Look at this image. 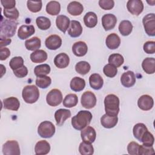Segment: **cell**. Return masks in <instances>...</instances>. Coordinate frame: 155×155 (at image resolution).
Wrapping results in <instances>:
<instances>
[{
    "instance_id": "obj_1",
    "label": "cell",
    "mask_w": 155,
    "mask_h": 155,
    "mask_svg": "<svg viewBox=\"0 0 155 155\" xmlns=\"http://www.w3.org/2000/svg\"><path fill=\"white\" fill-rule=\"evenodd\" d=\"M92 117L91 112L87 110H81L72 117L71 125L74 129L82 130L90 124Z\"/></svg>"
},
{
    "instance_id": "obj_2",
    "label": "cell",
    "mask_w": 155,
    "mask_h": 155,
    "mask_svg": "<svg viewBox=\"0 0 155 155\" xmlns=\"http://www.w3.org/2000/svg\"><path fill=\"white\" fill-rule=\"evenodd\" d=\"M119 99L114 94H109L105 97L104 105L106 114L117 116L119 111Z\"/></svg>"
},
{
    "instance_id": "obj_3",
    "label": "cell",
    "mask_w": 155,
    "mask_h": 155,
    "mask_svg": "<svg viewBox=\"0 0 155 155\" xmlns=\"http://www.w3.org/2000/svg\"><path fill=\"white\" fill-rule=\"evenodd\" d=\"M18 22L12 19H2L1 22L0 38H11L14 36L18 26Z\"/></svg>"
},
{
    "instance_id": "obj_4",
    "label": "cell",
    "mask_w": 155,
    "mask_h": 155,
    "mask_svg": "<svg viewBox=\"0 0 155 155\" xmlns=\"http://www.w3.org/2000/svg\"><path fill=\"white\" fill-rule=\"evenodd\" d=\"M24 101L27 104L36 102L39 97V91L35 85H30L24 87L22 92Z\"/></svg>"
},
{
    "instance_id": "obj_5",
    "label": "cell",
    "mask_w": 155,
    "mask_h": 155,
    "mask_svg": "<svg viewBox=\"0 0 155 155\" xmlns=\"http://www.w3.org/2000/svg\"><path fill=\"white\" fill-rule=\"evenodd\" d=\"M55 127L52 122L48 120L42 122L38 126V133L43 138H50L55 133Z\"/></svg>"
},
{
    "instance_id": "obj_6",
    "label": "cell",
    "mask_w": 155,
    "mask_h": 155,
    "mask_svg": "<svg viewBox=\"0 0 155 155\" xmlns=\"http://www.w3.org/2000/svg\"><path fill=\"white\" fill-rule=\"evenodd\" d=\"M142 23L146 33L150 36H155V15L149 13L145 15L142 19Z\"/></svg>"
},
{
    "instance_id": "obj_7",
    "label": "cell",
    "mask_w": 155,
    "mask_h": 155,
    "mask_svg": "<svg viewBox=\"0 0 155 155\" xmlns=\"http://www.w3.org/2000/svg\"><path fill=\"white\" fill-rule=\"evenodd\" d=\"M46 101L47 103L51 107L58 106L62 101V94L61 91L56 88L51 90L47 95Z\"/></svg>"
},
{
    "instance_id": "obj_8",
    "label": "cell",
    "mask_w": 155,
    "mask_h": 155,
    "mask_svg": "<svg viewBox=\"0 0 155 155\" xmlns=\"http://www.w3.org/2000/svg\"><path fill=\"white\" fill-rule=\"evenodd\" d=\"M2 153L4 155H19L20 148L18 142L15 140H7L2 145Z\"/></svg>"
},
{
    "instance_id": "obj_9",
    "label": "cell",
    "mask_w": 155,
    "mask_h": 155,
    "mask_svg": "<svg viewBox=\"0 0 155 155\" xmlns=\"http://www.w3.org/2000/svg\"><path fill=\"white\" fill-rule=\"evenodd\" d=\"M96 101L97 99L95 94L90 91L84 92L81 99V105L83 107L87 109H91L93 108L96 104Z\"/></svg>"
},
{
    "instance_id": "obj_10",
    "label": "cell",
    "mask_w": 155,
    "mask_h": 155,
    "mask_svg": "<svg viewBox=\"0 0 155 155\" xmlns=\"http://www.w3.org/2000/svg\"><path fill=\"white\" fill-rule=\"evenodd\" d=\"M128 11L133 15H139L143 10V4L140 0H129L127 3Z\"/></svg>"
},
{
    "instance_id": "obj_11",
    "label": "cell",
    "mask_w": 155,
    "mask_h": 155,
    "mask_svg": "<svg viewBox=\"0 0 155 155\" xmlns=\"http://www.w3.org/2000/svg\"><path fill=\"white\" fill-rule=\"evenodd\" d=\"M81 136L84 142L91 143L96 139V133L94 128L90 126H87L82 130Z\"/></svg>"
},
{
    "instance_id": "obj_12",
    "label": "cell",
    "mask_w": 155,
    "mask_h": 155,
    "mask_svg": "<svg viewBox=\"0 0 155 155\" xmlns=\"http://www.w3.org/2000/svg\"><path fill=\"white\" fill-rule=\"evenodd\" d=\"M45 44L48 49L55 50L61 46L62 39L57 35H51L46 38Z\"/></svg>"
},
{
    "instance_id": "obj_13",
    "label": "cell",
    "mask_w": 155,
    "mask_h": 155,
    "mask_svg": "<svg viewBox=\"0 0 155 155\" xmlns=\"http://www.w3.org/2000/svg\"><path fill=\"white\" fill-rule=\"evenodd\" d=\"M154 105V100L151 96L148 94L141 96L137 101V105L140 109L143 111L151 110Z\"/></svg>"
},
{
    "instance_id": "obj_14",
    "label": "cell",
    "mask_w": 155,
    "mask_h": 155,
    "mask_svg": "<svg viewBox=\"0 0 155 155\" xmlns=\"http://www.w3.org/2000/svg\"><path fill=\"white\" fill-rule=\"evenodd\" d=\"M117 22V18L115 15L111 13L104 15L102 18V24L106 30H110L115 27Z\"/></svg>"
},
{
    "instance_id": "obj_15",
    "label": "cell",
    "mask_w": 155,
    "mask_h": 155,
    "mask_svg": "<svg viewBox=\"0 0 155 155\" xmlns=\"http://www.w3.org/2000/svg\"><path fill=\"white\" fill-rule=\"evenodd\" d=\"M120 82L125 87L129 88L133 86L136 82V76L134 72L127 71L124 73L120 77Z\"/></svg>"
},
{
    "instance_id": "obj_16",
    "label": "cell",
    "mask_w": 155,
    "mask_h": 155,
    "mask_svg": "<svg viewBox=\"0 0 155 155\" xmlns=\"http://www.w3.org/2000/svg\"><path fill=\"white\" fill-rule=\"evenodd\" d=\"M35 32V27L33 25H22L18 31V36L19 39L24 40L27 39Z\"/></svg>"
},
{
    "instance_id": "obj_17",
    "label": "cell",
    "mask_w": 155,
    "mask_h": 155,
    "mask_svg": "<svg viewBox=\"0 0 155 155\" xmlns=\"http://www.w3.org/2000/svg\"><path fill=\"white\" fill-rule=\"evenodd\" d=\"M82 33V27L81 23L76 20H72L70 22L68 28V33L72 38H77L81 36Z\"/></svg>"
},
{
    "instance_id": "obj_18",
    "label": "cell",
    "mask_w": 155,
    "mask_h": 155,
    "mask_svg": "<svg viewBox=\"0 0 155 155\" xmlns=\"http://www.w3.org/2000/svg\"><path fill=\"white\" fill-rule=\"evenodd\" d=\"M88 51V47L84 41H78L73 44L72 46V51L73 54L78 57L85 56Z\"/></svg>"
},
{
    "instance_id": "obj_19",
    "label": "cell",
    "mask_w": 155,
    "mask_h": 155,
    "mask_svg": "<svg viewBox=\"0 0 155 155\" xmlns=\"http://www.w3.org/2000/svg\"><path fill=\"white\" fill-rule=\"evenodd\" d=\"M71 116V112L69 110L60 108L54 113V118L56 124L58 126H61L64 124L65 120Z\"/></svg>"
},
{
    "instance_id": "obj_20",
    "label": "cell",
    "mask_w": 155,
    "mask_h": 155,
    "mask_svg": "<svg viewBox=\"0 0 155 155\" xmlns=\"http://www.w3.org/2000/svg\"><path fill=\"white\" fill-rule=\"evenodd\" d=\"M70 63L69 56L65 53L57 54L54 59V64L58 68H65Z\"/></svg>"
},
{
    "instance_id": "obj_21",
    "label": "cell",
    "mask_w": 155,
    "mask_h": 155,
    "mask_svg": "<svg viewBox=\"0 0 155 155\" xmlns=\"http://www.w3.org/2000/svg\"><path fill=\"white\" fill-rule=\"evenodd\" d=\"M105 44L109 49L114 50L119 47L120 44V39L116 33H113L107 36L105 40Z\"/></svg>"
},
{
    "instance_id": "obj_22",
    "label": "cell",
    "mask_w": 155,
    "mask_h": 155,
    "mask_svg": "<svg viewBox=\"0 0 155 155\" xmlns=\"http://www.w3.org/2000/svg\"><path fill=\"white\" fill-rule=\"evenodd\" d=\"M50 150V145L49 143L42 140L38 141L35 146V152L37 155H45L48 154Z\"/></svg>"
},
{
    "instance_id": "obj_23",
    "label": "cell",
    "mask_w": 155,
    "mask_h": 155,
    "mask_svg": "<svg viewBox=\"0 0 155 155\" xmlns=\"http://www.w3.org/2000/svg\"><path fill=\"white\" fill-rule=\"evenodd\" d=\"M118 122L117 116H111L107 114H104L101 118V124L105 128L114 127Z\"/></svg>"
},
{
    "instance_id": "obj_24",
    "label": "cell",
    "mask_w": 155,
    "mask_h": 155,
    "mask_svg": "<svg viewBox=\"0 0 155 155\" xmlns=\"http://www.w3.org/2000/svg\"><path fill=\"white\" fill-rule=\"evenodd\" d=\"M3 107L7 110L18 111L20 107V102L16 97H10L3 100Z\"/></svg>"
},
{
    "instance_id": "obj_25",
    "label": "cell",
    "mask_w": 155,
    "mask_h": 155,
    "mask_svg": "<svg viewBox=\"0 0 155 155\" xmlns=\"http://www.w3.org/2000/svg\"><path fill=\"white\" fill-rule=\"evenodd\" d=\"M70 24V19L65 15H58L56 19V27L58 28L59 30L62 31L64 33H65L67 30Z\"/></svg>"
},
{
    "instance_id": "obj_26",
    "label": "cell",
    "mask_w": 155,
    "mask_h": 155,
    "mask_svg": "<svg viewBox=\"0 0 155 155\" xmlns=\"http://www.w3.org/2000/svg\"><path fill=\"white\" fill-rule=\"evenodd\" d=\"M89 83L92 88L98 90L103 87L104 80L99 74L93 73L89 78Z\"/></svg>"
},
{
    "instance_id": "obj_27",
    "label": "cell",
    "mask_w": 155,
    "mask_h": 155,
    "mask_svg": "<svg viewBox=\"0 0 155 155\" xmlns=\"http://www.w3.org/2000/svg\"><path fill=\"white\" fill-rule=\"evenodd\" d=\"M84 10L83 5L78 1L70 2L67 6V12L73 16L80 15Z\"/></svg>"
},
{
    "instance_id": "obj_28",
    "label": "cell",
    "mask_w": 155,
    "mask_h": 155,
    "mask_svg": "<svg viewBox=\"0 0 155 155\" xmlns=\"http://www.w3.org/2000/svg\"><path fill=\"white\" fill-rule=\"evenodd\" d=\"M47 53L43 50H37L30 54V59L34 63H42L47 59Z\"/></svg>"
},
{
    "instance_id": "obj_29",
    "label": "cell",
    "mask_w": 155,
    "mask_h": 155,
    "mask_svg": "<svg viewBox=\"0 0 155 155\" xmlns=\"http://www.w3.org/2000/svg\"><path fill=\"white\" fill-rule=\"evenodd\" d=\"M142 67L147 74H153L155 72V59L153 58H147L142 61Z\"/></svg>"
},
{
    "instance_id": "obj_30",
    "label": "cell",
    "mask_w": 155,
    "mask_h": 155,
    "mask_svg": "<svg viewBox=\"0 0 155 155\" xmlns=\"http://www.w3.org/2000/svg\"><path fill=\"white\" fill-rule=\"evenodd\" d=\"M70 88L74 91H81L85 87V81L80 77H74L70 81Z\"/></svg>"
},
{
    "instance_id": "obj_31",
    "label": "cell",
    "mask_w": 155,
    "mask_h": 155,
    "mask_svg": "<svg viewBox=\"0 0 155 155\" xmlns=\"http://www.w3.org/2000/svg\"><path fill=\"white\" fill-rule=\"evenodd\" d=\"M84 22L86 27L88 28L94 27L97 23V17L95 13L89 12L84 17Z\"/></svg>"
},
{
    "instance_id": "obj_32",
    "label": "cell",
    "mask_w": 155,
    "mask_h": 155,
    "mask_svg": "<svg viewBox=\"0 0 155 155\" xmlns=\"http://www.w3.org/2000/svg\"><path fill=\"white\" fill-rule=\"evenodd\" d=\"M41 39L36 36L28 39L25 42V48L30 51H36L41 47Z\"/></svg>"
},
{
    "instance_id": "obj_33",
    "label": "cell",
    "mask_w": 155,
    "mask_h": 155,
    "mask_svg": "<svg viewBox=\"0 0 155 155\" xmlns=\"http://www.w3.org/2000/svg\"><path fill=\"white\" fill-rule=\"evenodd\" d=\"M61 11V5L59 2L51 1L46 5V12L50 15H57Z\"/></svg>"
},
{
    "instance_id": "obj_34",
    "label": "cell",
    "mask_w": 155,
    "mask_h": 155,
    "mask_svg": "<svg viewBox=\"0 0 155 155\" xmlns=\"http://www.w3.org/2000/svg\"><path fill=\"white\" fill-rule=\"evenodd\" d=\"M133 30V25L128 20L122 21L119 25V31L122 36L129 35Z\"/></svg>"
},
{
    "instance_id": "obj_35",
    "label": "cell",
    "mask_w": 155,
    "mask_h": 155,
    "mask_svg": "<svg viewBox=\"0 0 155 155\" xmlns=\"http://www.w3.org/2000/svg\"><path fill=\"white\" fill-rule=\"evenodd\" d=\"M147 131H148V129L144 124L137 123L134 126L133 133L134 137L140 141L142 136Z\"/></svg>"
},
{
    "instance_id": "obj_36",
    "label": "cell",
    "mask_w": 155,
    "mask_h": 155,
    "mask_svg": "<svg viewBox=\"0 0 155 155\" xmlns=\"http://www.w3.org/2000/svg\"><path fill=\"white\" fill-rule=\"evenodd\" d=\"M78 98L76 94L70 93L65 96L63 100V105L67 108H72L77 105Z\"/></svg>"
},
{
    "instance_id": "obj_37",
    "label": "cell",
    "mask_w": 155,
    "mask_h": 155,
    "mask_svg": "<svg viewBox=\"0 0 155 155\" xmlns=\"http://www.w3.org/2000/svg\"><path fill=\"white\" fill-rule=\"evenodd\" d=\"M90 68L91 66L90 64L87 61L78 62L75 65L76 71L81 75H85L87 74L90 71Z\"/></svg>"
},
{
    "instance_id": "obj_38",
    "label": "cell",
    "mask_w": 155,
    "mask_h": 155,
    "mask_svg": "<svg viewBox=\"0 0 155 155\" xmlns=\"http://www.w3.org/2000/svg\"><path fill=\"white\" fill-rule=\"evenodd\" d=\"M50 70L51 68L50 65L47 64H44L36 66L34 68V73L37 77H39L47 75L50 73Z\"/></svg>"
},
{
    "instance_id": "obj_39",
    "label": "cell",
    "mask_w": 155,
    "mask_h": 155,
    "mask_svg": "<svg viewBox=\"0 0 155 155\" xmlns=\"http://www.w3.org/2000/svg\"><path fill=\"white\" fill-rule=\"evenodd\" d=\"M108 61L110 64H111L117 68L123 64L124 62V59L122 55H121L120 54L114 53L110 55Z\"/></svg>"
},
{
    "instance_id": "obj_40",
    "label": "cell",
    "mask_w": 155,
    "mask_h": 155,
    "mask_svg": "<svg viewBox=\"0 0 155 155\" xmlns=\"http://www.w3.org/2000/svg\"><path fill=\"white\" fill-rule=\"evenodd\" d=\"M36 23L38 27L42 30H46L51 26L50 20L45 16L38 17L36 19Z\"/></svg>"
},
{
    "instance_id": "obj_41",
    "label": "cell",
    "mask_w": 155,
    "mask_h": 155,
    "mask_svg": "<svg viewBox=\"0 0 155 155\" xmlns=\"http://www.w3.org/2000/svg\"><path fill=\"white\" fill-rule=\"evenodd\" d=\"M79 151L82 155H91L94 153V148L91 143L83 141L79 145Z\"/></svg>"
},
{
    "instance_id": "obj_42",
    "label": "cell",
    "mask_w": 155,
    "mask_h": 155,
    "mask_svg": "<svg viewBox=\"0 0 155 155\" xmlns=\"http://www.w3.org/2000/svg\"><path fill=\"white\" fill-rule=\"evenodd\" d=\"M51 83V79L49 76H43L38 77L36 79V85L41 88H47Z\"/></svg>"
},
{
    "instance_id": "obj_43",
    "label": "cell",
    "mask_w": 155,
    "mask_h": 155,
    "mask_svg": "<svg viewBox=\"0 0 155 155\" xmlns=\"http://www.w3.org/2000/svg\"><path fill=\"white\" fill-rule=\"evenodd\" d=\"M27 5L30 12L36 13L41 10L42 3L41 1H27Z\"/></svg>"
},
{
    "instance_id": "obj_44",
    "label": "cell",
    "mask_w": 155,
    "mask_h": 155,
    "mask_svg": "<svg viewBox=\"0 0 155 155\" xmlns=\"http://www.w3.org/2000/svg\"><path fill=\"white\" fill-rule=\"evenodd\" d=\"M24 65V59L21 56H15L12 58L9 62V66L12 70H15Z\"/></svg>"
},
{
    "instance_id": "obj_45",
    "label": "cell",
    "mask_w": 155,
    "mask_h": 155,
    "mask_svg": "<svg viewBox=\"0 0 155 155\" xmlns=\"http://www.w3.org/2000/svg\"><path fill=\"white\" fill-rule=\"evenodd\" d=\"M140 142H142L143 145H144L145 146L151 147L154 144V136L152 134V133L149 132L148 130L142 136Z\"/></svg>"
},
{
    "instance_id": "obj_46",
    "label": "cell",
    "mask_w": 155,
    "mask_h": 155,
    "mask_svg": "<svg viewBox=\"0 0 155 155\" xmlns=\"http://www.w3.org/2000/svg\"><path fill=\"white\" fill-rule=\"evenodd\" d=\"M103 72L106 76L109 78H113L116 75L117 73V69L114 65L108 64L105 65L103 68Z\"/></svg>"
},
{
    "instance_id": "obj_47",
    "label": "cell",
    "mask_w": 155,
    "mask_h": 155,
    "mask_svg": "<svg viewBox=\"0 0 155 155\" xmlns=\"http://www.w3.org/2000/svg\"><path fill=\"white\" fill-rule=\"evenodd\" d=\"M3 13L5 17L8 18L9 19L16 20L19 15V12L16 8H10V9H5L3 11Z\"/></svg>"
},
{
    "instance_id": "obj_48",
    "label": "cell",
    "mask_w": 155,
    "mask_h": 155,
    "mask_svg": "<svg viewBox=\"0 0 155 155\" xmlns=\"http://www.w3.org/2000/svg\"><path fill=\"white\" fill-rule=\"evenodd\" d=\"M140 145L136 142H131L127 145V151L131 155H137Z\"/></svg>"
},
{
    "instance_id": "obj_49",
    "label": "cell",
    "mask_w": 155,
    "mask_h": 155,
    "mask_svg": "<svg viewBox=\"0 0 155 155\" xmlns=\"http://www.w3.org/2000/svg\"><path fill=\"white\" fill-rule=\"evenodd\" d=\"M144 51L147 54H153L155 53V42L154 41H147L143 47Z\"/></svg>"
},
{
    "instance_id": "obj_50",
    "label": "cell",
    "mask_w": 155,
    "mask_h": 155,
    "mask_svg": "<svg viewBox=\"0 0 155 155\" xmlns=\"http://www.w3.org/2000/svg\"><path fill=\"white\" fill-rule=\"evenodd\" d=\"M99 5L102 9L109 10L113 8L114 2L113 0H100L99 1Z\"/></svg>"
},
{
    "instance_id": "obj_51",
    "label": "cell",
    "mask_w": 155,
    "mask_h": 155,
    "mask_svg": "<svg viewBox=\"0 0 155 155\" xmlns=\"http://www.w3.org/2000/svg\"><path fill=\"white\" fill-rule=\"evenodd\" d=\"M154 154V150L153 147H148L145 146L144 145H142L139 146L138 154L139 155H146V154Z\"/></svg>"
},
{
    "instance_id": "obj_52",
    "label": "cell",
    "mask_w": 155,
    "mask_h": 155,
    "mask_svg": "<svg viewBox=\"0 0 155 155\" xmlns=\"http://www.w3.org/2000/svg\"><path fill=\"white\" fill-rule=\"evenodd\" d=\"M13 73L17 78H24L28 74V69L25 66L23 65L22 67L15 70H13Z\"/></svg>"
},
{
    "instance_id": "obj_53",
    "label": "cell",
    "mask_w": 155,
    "mask_h": 155,
    "mask_svg": "<svg viewBox=\"0 0 155 155\" xmlns=\"http://www.w3.org/2000/svg\"><path fill=\"white\" fill-rule=\"evenodd\" d=\"M1 3L5 9L15 8L16 1L15 0H1Z\"/></svg>"
},
{
    "instance_id": "obj_54",
    "label": "cell",
    "mask_w": 155,
    "mask_h": 155,
    "mask_svg": "<svg viewBox=\"0 0 155 155\" xmlns=\"http://www.w3.org/2000/svg\"><path fill=\"white\" fill-rule=\"evenodd\" d=\"M10 55V51L8 48L2 47L0 49V59L1 61L5 60Z\"/></svg>"
},
{
    "instance_id": "obj_55",
    "label": "cell",
    "mask_w": 155,
    "mask_h": 155,
    "mask_svg": "<svg viewBox=\"0 0 155 155\" xmlns=\"http://www.w3.org/2000/svg\"><path fill=\"white\" fill-rule=\"evenodd\" d=\"M0 41H0V47L1 48L9 45L12 42L11 39L7 38H0Z\"/></svg>"
}]
</instances>
